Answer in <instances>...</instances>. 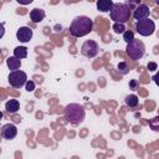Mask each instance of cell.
I'll use <instances>...</instances> for the list:
<instances>
[{
	"instance_id": "obj_21",
	"label": "cell",
	"mask_w": 159,
	"mask_h": 159,
	"mask_svg": "<svg viewBox=\"0 0 159 159\" xmlns=\"http://www.w3.org/2000/svg\"><path fill=\"white\" fill-rule=\"evenodd\" d=\"M140 1H142V0H125V2H124V4H125L130 10H134L138 5H140V4H142Z\"/></svg>"
},
{
	"instance_id": "obj_14",
	"label": "cell",
	"mask_w": 159,
	"mask_h": 159,
	"mask_svg": "<svg viewBox=\"0 0 159 159\" xmlns=\"http://www.w3.org/2000/svg\"><path fill=\"white\" fill-rule=\"evenodd\" d=\"M5 109L9 114H14L20 109V103L17 99H9L5 103Z\"/></svg>"
},
{
	"instance_id": "obj_13",
	"label": "cell",
	"mask_w": 159,
	"mask_h": 159,
	"mask_svg": "<svg viewBox=\"0 0 159 159\" xmlns=\"http://www.w3.org/2000/svg\"><path fill=\"white\" fill-rule=\"evenodd\" d=\"M6 65L10 71H16L21 67V60L17 58L16 56H10L6 58Z\"/></svg>"
},
{
	"instance_id": "obj_18",
	"label": "cell",
	"mask_w": 159,
	"mask_h": 159,
	"mask_svg": "<svg viewBox=\"0 0 159 159\" xmlns=\"http://www.w3.org/2000/svg\"><path fill=\"white\" fill-rule=\"evenodd\" d=\"M117 70H118V72H119L120 75H127V73L129 72V65H128L127 62L122 61V62H119V63L117 65Z\"/></svg>"
},
{
	"instance_id": "obj_4",
	"label": "cell",
	"mask_w": 159,
	"mask_h": 159,
	"mask_svg": "<svg viewBox=\"0 0 159 159\" xmlns=\"http://www.w3.org/2000/svg\"><path fill=\"white\" fill-rule=\"evenodd\" d=\"M125 52L127 55L129 56L130 60H140L144 53H145V46L144 43L140 41V40H133L130 42L127 43V47H125Z\"/></svg>"
},
{
	"instance_id": "obj_22",
	"label": "cell",
	"mask_w": 159,
	"mask_h": 159,
	"mask_svg": "<svg viewBox=\"0 0 159 159\" xmlns=\"http://www.w3.org/2000/svg\"><path fill=\"white\" fill-rule=\"evenodd\" d=\"M25 88H26V91H27V92H32V91L35 89V82L29 80V81L25 83Z\"/></svg>"
},
{
	"instance_id": "obj_19",
	"label": "cell",
	"mask_w": 159,
	"mask_h": 159,
	"mask_svg": "<svg viewBox=\"0 0 159 159\" xmlns=\"http://www.w3.org/2000/svg\"><path fill=\"white\" fill-rule=\"evenodd\" d=\"M112 27H113V30H114L116 34H123L125 31V26H124L123 22H114Z\"/></svg>"
},
{
	"instance_id": "obj_17",
	"label": "cell",
	"mask_w": 159,
	"mask_h": 159,
	"mask_svg": "<svg viewBox=\"0 0 159 159\" xmlns=\"http://www.w3.org/2000/svg\"><path fill=\"white\" fill-rule=\"evenodd\" d=\"M149 128L153 132H159V116H155L154 118L149 119Z\"/></svg>"
},
{
	"instance_id": "obj_25",
	"label": "cell",
	"mask_w": 159,
	"mask_h": 159,
	"mask_svg": "<svg viewBox=\"0 0 159 159\" xmlns=\"http://www.w3.org/2000/svg\"><path fill=\"white\" fill-rule=\"evenodd\" d=\"M152 80H153V81H154V83H155V84L159 87V71H158L157 73H154V75H153Z\"/></svg>"
},
{
	"instance_id": "obj_6",
	"label": "cell",
	"mask_w": 159,
	"mask_h": 159,
	"mask_svg": "<svg viewBox=\"0 0 159 159\" xmlns=\"http://www.w3.org/2000/svg\"><path fill=\"white\" fill-rule=\"evenodd\" d=\"M7 81H9V84L14 88H20L22 87L26 82H27V76L24 71H20V70H16V71H11L9 73V77H7Z\"/></svg>"
},
{
	"instance_id": "obj_1",
	"label": "cell",
	"mask_w": 159,
	"mask_h": 159,
	"mask_svg": "<svg viewBox=\"0 0 159 159\" xmlns=\"http://www.w3.org/2000/svg\"><path fill=\"white\" fill-rule=\"evenodd\" d=\"M93 29V21L88 16H77L70 25V34L73 37H82L88 35Z\"/></svg>"
},
{
	"instance_id": "obj_11",
	"label": "cell",
	"mask_w": 159,
	"mask_h": 159,
	"mask_svg": "<svg viewBox=\"0 0 159 159\" xmlns=\"http://www.w3.org/2000/svg\"><path fill=\"white\" fill-rule=\"evenodd\" d=\"M45 16H46V14H45V11H43L42 9L35 7V9H32V10L30 11V19H31V21L35 22V24L41 22V21L45 19Z\"/></svg>"
},
{
	"instance_id": "obj_12",
	"label": "cell",
	"mask_w": 159,
	"mask_h": 159,
	"mask_svg": "<svg viewBox=\"0 0 159 159\" xmlns=\"http://www.w3.org/2000/svg\"><path fill=\"white\" fill-rule=\"evenodd\" d=\"M96 5H97V10H99L102 12H108L112 10L114 2L112 0H97Z\"/></svg>"
},
{
	"instance_id": "obj_26",
	"label": "cell",
	"mask_w": 159,
	"mask_h": 159,
	"mask_svg": "<svg viewBox=\"0 0 159 159\" xmlns=\"http://www.w3.org/2000/svg\"><path fill=\"white\" fill-rule=\"evenodd\" d=\"M19 4H21V5H29V4H31L34 0H16Z\"/></svg>"
},
{
	"instance_id": "obj_9",
	"label": "cell",
	"mask_w": 159,
	"mask_h": 159,
	"mask_svg": "<svg viewBox=\"0 0 159 159\" xmlns=\"http://www.w3.org/2000/svg\"><path fill=\"white\" fill-rule=\"evenodd\" d=\"M149 14H150V10L149 7L145 5V4H140L138 5L134 10H133V17L138 21V20H143V19H147L149 17Z\"/></svg>"
},
{
	"instance_id": "obj_24",
	"label": "cell",
	"mask_w": 159,
	"mask_h": 159,
	"mask_svg": "<svg viewBox=\"0 0 159 159\" xmlns=\"http://www.w3.org/2000/svg\"><path fill=\"white\" fill-rule=\"evenodd\" d=\"M147 68H148L149 71H155V70L158 68V65H157L155 62H149V63L147 65Z\"/></svg>"
},
{
	"instance_id": "obj_2",
	"label": "cell",
	"mask_w": 159,
	"mask_h": 159,
	"mask_svg": "<svg viewBox=\"0 0 159 159\" xmlns=\"http://www.w3.org/2000/svg\"><path fill=\"white\" fill-rule=\"evenodd\" d=\"M63 116H65V119L73 124V125H77L80 123H82L84 120V117H86V111L84 108L78 104V103H70L65 107L63 109Z\"/></svg>"
},
{
	"instance_id": "obj_8",
	"label": "cell",
	"mask_w": 159,
	"mask_h": 159,
	"mask_svg": "<svg viewBox=\"0 0 159 159\" xmlns=\"http://www.w3.org/2000/svg\"><path fill=\"white\" fill-rule=\"evenodd\" d=\"M0 133H1V137H2L4 139L10 140V139H14V138L17 135V128H16V125L12 124V123H6V124H4V125L1 127Z\"/></svg>"
},
{
	"instance_id": "obj_5",
	"label": "cell",
	"mask_w": 159,
	"mask_h": 159,
	"mask_svg": "<svg viewBox=\"0 0 159 159\" xmlns=\"http://www.w3.org/2000/svg\"><path fill=\"white\" fill-rule=\"evenodd\" d=\"M135 30L142 36H150L155 31V24L149 17L143 19V20H138L135 22Z\"/></svg>"
},
{
	"instance_id": "obj_23",
	"label": "cell",
	"mask_w": 159,
	"mask_h": 159,
	"mask_svg": "<svg viewBox=\"0 0 159 159\" xmlns=\"http://www.w3.org/2000/svg\"><path fill=\"white\" fill-rule=\"evenodd\" d=\"M128 86H129V89H138L139 83H138V81H137V80H130Z\"/></svg>"
},
{
	"instance_id": "obj_7",
	"label": "cell",
	"mask_w": 159,
	"mask_h": 159,
	"mask_svg": "<svg viewBox=\"0 0 159 159\" xmlns=\"http://www.w3.org/2000/svg\"><path fill=\"white\" fill-rule=\"evenodd\" d=\"M98 51H99V46L94 40H86L81 47V53L87 58H92L97 56Z\"/></svg>"
},
{
	"instance_id": "obj_15",
	"label": "cell",
	"mask_w": 159,
	"mask_h": 159,
	"mask_svg": "<svg viewBox=\"0 0 159 159\" xmlns=\"http://www.w3.org/2000/svg\"><path fill=\"white\" fill-rule=\"evenodd\" d=\"M124 103H125V106L129 107V108H137L138 104H139V98H138L137 94L132 93V94H128V96L124 98Z\"/></svg>"
},
{
	"instance_id": "obj_10",
	"label": "cell",
	"mask_w": 159,
	"mask_h": 159,
	"mask_svg": "<svg viewBox=\"0 0 159 159\" xmlns=\"http://www.w3.org/2000/svg\"><path fill=\"white\" fill-rule=\"evenodd\" d=\"M16 37L20 42L26 43L32 39V30L27 26H21L17 31H16Z\"/></svg>"
},
{
	"instance_id": "obj_3",
	"label": "cell",
	"mask_w": 159,
	"mask_h": 159,
	"mask_svg": "<svg viewBox=\"0 0 159 159\" xmlns=\"http://www.w3.org/2000/svg\"><path fill=\"white\" fill-rule=\"evenodd\" d=\"M109 16L114 22H123L124 24L130 19L132 12H130V9L125 4L117 2L113 5L112 10L109 11Z\"/></svg>"
},
{
	"instance_id": "obj_20",
	"label": "cell",
	"mask_w": 159,
	"mask_h": 159,
	"mask_svg": "<svg viewBox=\"0 0 159 159\" xmlns=\"http://www.w3.org/2000/svg\"><path fill=\"white\" fill-rule=\"evenodd\" d=\"M123 40H124L127 43L130 42V41H133V40H134V32L130 31V30L124 31V32H123Z\"/></svg>"
},
{
	"instance_id": "obj_16",
	"label": "cell",
	"mask_w": 159,
	"mask_h": 159,
	"mask_svg": "<svg viewBox=\"0 0 159 159\" xmlns=\"http://www.w3.org/2000/svg\"><path fill=\"white\" fill-rule=\"evenodd\" d=\"M14 56H16L17 58H25L26 56H27V48L25 47V46H17V47H15V50H14Z\"/></svg>"
}]
</instances>
